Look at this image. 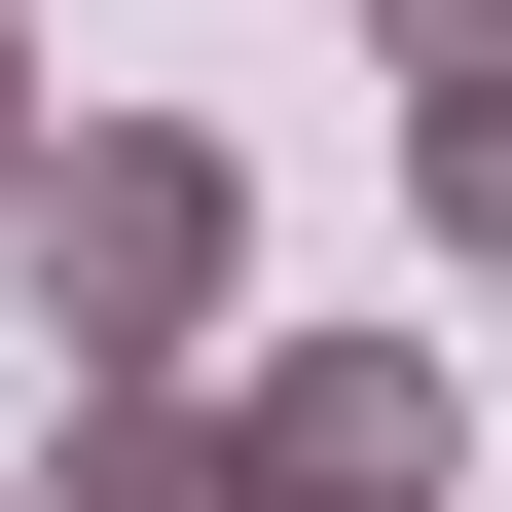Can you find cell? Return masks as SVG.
Wrapping results in <instances>:
<instances>
[{
  "mask_svg": "<svg viewBox=\"0 0 512 512\" xmlns=\"http://www.w3.org/2000/svg\"><path fill=\"white\" fill-rule=\"evenodd\" d=\"M0 293H37V366H74V403L256 366V330H220V293H256V147H220V110H74V183L0 220Z\"/></svg>",
  "mask_w": 512,
  "mask_h": 512,
  "instance_id": "1",
  "label": "cell"
},
{
  "mask_svg": "<svg viewBox=\"0 0 512 512\" xmlns=\"http://www.w3.org/2000/svg\"><path fill=\"white\" fill-rule=\"evenodd\" d=\"M220 403H256V512H439L476 476V366H403V330H256Z\"/></svg>",
  "mask_w": 512,
  "mask_h": 512,
  "instance_id": "2",
  "label": "cell"
},
{
  "mask_svg": "<svg viewBox=\"0 0 512 512\" xmlns=\"http://www.w3.org/2000/svg\"><path fill=\"white\" fill-rule=\"evenodd\" d=\"M37 512H256V403H220V366H147V403L37 439Z\"/></svg>",
  "mask_w": 512,
  "mask_h": 512,
  "instance_id": "3",
  "label": "cell"
},
{
  "mask_svg": "<svg viewBox=\"0 0 512 512\" xmlns=\"http://www.w3.org/2000/svg\"><path fill=\"white\" fill-rule=\"evenodd\" d=\"M403 220H439V256L512 293V74H476V110H403Z\"/></svg>",
  "mask_w": 512,
  "mask_h": 512,
  "instance_id": "4",
  "label": "cell"
},
{
  "mask_svg": "<svg viewBox=\"0 0 512 512\" xmlns=\"http://www.w3.org/2000/svg\"><path fill=\"white\" fill-rule=\"evenodd\" d=\"M366 37H403V110H476V74H512V0H366Z\"/></svg>",
  "mask_w": 512,
  "mask_h": 512,
  "instance_id": "5",
  "label": "cell"
},
{
  "mask_svg": "<svg viewBox=\"0 0 512 512\" xmlns=\"http://www.w3.org/2000/svg\"><path fill=\"white\" fill-rule=\"evenodd\" d=\"M37 183H74V110H37V0H0V220H37Z\"/></svg>",
  "mask_w": 512,
  "mask_h": 512,
  "instance_id": "6",
  "label": "cell"
},
{
  "mask_svg": "<svg viewBox=\"0 0 512 512\" xmlns=\"http://www.w3.org/2000/svg\"><path fill=\"white\" fill-rule=\"evenodd\" d=\"M0 512H37V476H0Z\"/></svg>",
  "mask_w": 512,
  "mask_h": 512,
  "instance_id": "7",
  "label": "cell"
}]
</instances>
